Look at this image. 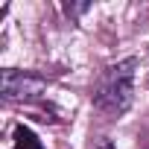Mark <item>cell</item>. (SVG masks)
I'll return each instance as SVG.
<instances>
[{"label": "cell", "mask_w": 149, "mask_h": 149, "mask_svg": "<svg viewBox=\"0 0 149 149\" xmlns=\"http://www.w3.org/2000/svg\"><path fill=\"white\" fill-rule=\"evenodd\" d=\"M12 140H15V149H44V143L38 140V134H35L29 126H24V123L15 126Z\"/></svg>", "instance_id": "3"}, {"label": "cell", "mask_w": 149, "mask_h": 149, "mask_svg": "<svg viewBox=\"0 0 149 149\" xmlns=\"http://www.w3.org/2000/svg\"><path fill=\"white\" fill-rule=\"evenodd\" d=\"M44 91H47V79L38 76V73L15 70V67L3 70V100L6 102H35Z\"/></svg>", "instance_id": "2"}, {"label": "cell", "mask_w": 149, "mask_h": 149, "mask_svg": "<svg viewBox=\"0 0 149 149\" xmlns=\"http://www.w3.org/2000/svg\"><path fill=\"white\" fill-rule=\"evenodd\" d=\"M88 9H91V3H79V6H70V3H67V6H64V12H67V15H73V18L82 15V12H88Z\"/></svg>", "instance_id": "4"}, {"label": "cell", "mask_w": 149, "mask_h": 149, "mask_svg": "<svg viewBox=\"0 0 149 149\" xmlns=\"http://www.w3.org/2000/svg\"><path fill=\"white\" fill-rule=\"evenodd\" d=\"M134 70H137V56H129L123 61L108 64L100 73V79L94 82V91H91V102H94L97 111H102L108 117H120L132 108Z\"/></svg>", "instance_id": "1"}, {"label": "cell", "mask_w": 149, "mask_h": 149, "mask_svg": "<svg viewBox=\"0 0 149 149\" xmlns=\"http://www.w3.org/2000/svg\"><path fill=\"white\" fill-rule=\"evenodd\" d=\"M94 149H114V143H111L108 137H97V143H94Z\"/></svg>", "instance_id": "5"}]
</instances>
